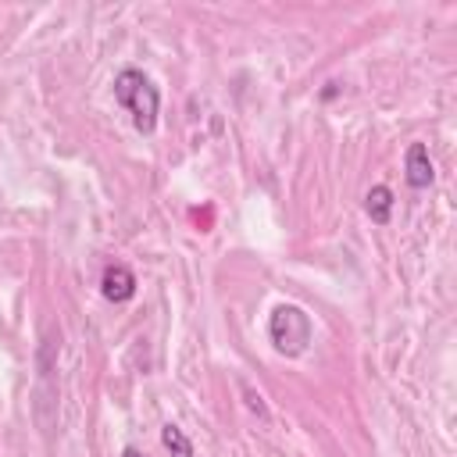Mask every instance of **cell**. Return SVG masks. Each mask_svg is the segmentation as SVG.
Returning <instances> with one entry per match:
<instances>
[{
	"label": "cell",
	"instance_id": "cell-1",
	"mask_svg": "<svg viewBox=\"0 0 457 457\" xmlns=\"http://www.w3.org/2000/svg\"><path fill=\"white\" fill-rule=\"evenodd\" d=\"M114 100L132 114L136 132L150 136V132L157 129L161 93H157V86L150 82L146 71H139V68H121V71L114 75Z\"/></svg>",
	"mask_w": 457,
	"mask_h": 457
},
{
	"label": "cell",
	"instance_id": "cell-2",
	"mask_svg": "<svg viewBox=\"0 0 457 457\" xmlns=\"http://www.w3.org/2000/svg\"><path fill=\"white\" fill-rule=\"evenodd\" d=\"M268 336H271V346L282 353V357H300L311 343V318L303 307L296 303H278L268 318Z\"/></svg>",
	"mask_w": 457,
	"mask_h": 457
},
{
	"label": "cell",
	"instance_id": "cell-3",
	"mask_svg": "<svg viewBox=\"0 0 457 457\" xmlns=\"http://www.w3.org/2000/svg\"><path fill=\"white\" fill-rule=\"evenodd\" d=\"M403 175H407V186H414V189L432 186L436 168H432V157H428V146L425 143H411L407 146V154H403Z\"/></svg>",
	"mask_w": 457,
	"mask_h": 457
},
{
	"label": "cell",
	"instance_id": "cell-4",
	"mask_svg": "<svg viewBox=\"0 0 457 457\" xmlns=\"http://www.w3.org/2000/svg\"><path fill=\"white\" fill-rule=\"evenodd\" d=\"M100 293L111 303H125V300L136 296V275L125 264H107L104 268V278H100Z\"/></svg>",
	"mask_w": 457,
	"mask_h": 457
},
{
	"label": "cell",
	"instance_id": "cell-5",
	"mask_svg": "<svg viewBox=\"0 0 457 457\" xmlns=\"http://www.w3.org/2000/svg\"><path fill=\"white\" fill-rule=\"evenodd\" d=\"M364 211H368V218L375 225H386L389 214H393V189L389 186H371L364 193Z\"/></svg>",
	"mask_w": 457,
	"mask_h": 457
},
{
	"label": "cell",
	"instance_id": "cell-6",
	"mask_svg": "<svg viewBox=\"0 0 457 457\" xmlns=\"http://www.w3.org/2000/svg\"><path fill=\"white\" fill-rule=\"evenodd\" d=\"M161 446L171 453V457H193V443H189V436L179 428V425H164L161 428Z\"/></svg>",
	"mask_w": 457,
	"mask_h": 457
},
{
	"label": "cell",
	"instance_id": "cell-7",
	"mask_svg": "<svg viewBox=\"0 0 457 457\" xmlns=\"http://www.w3.org/2000/svg\"><path fill=\"white\" fill-rule=\"evenodd\" d=\"M243 393H246V407H250V411H253V414H261V418H264V414H268V411H264V403H261V393H253V389H250V386H246V389H243Z\"/></svg>",
	"mask_w": 457,
	"mask_h": 457
},
{
	"label": "cell",
	"instance_id": "cell-8",
	"mask_svg": "<svg viewBox=\"0 0 457 457\" xmlns=\"http://www.w3.org/2000/svg\"><path fill=\"white\" fill-rule=\"evenodd\" d=\"M121 457H143V453H139L136 446H125V450H121Z\"/></svg>",
	"mask_w": 457,
	"mask_h": 457
}]
</instances>
